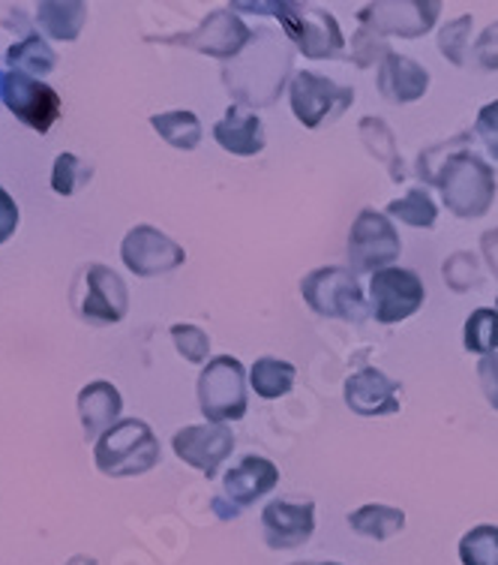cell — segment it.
Instances as JSON below:
<instances>
[{
    "mask_svg": "<svg viewBox=\"0 0 498 565\" xmlns=\"http://www.w3.org/2000/svg\"><path fill=\"white\" fill-rule=\"evenodd\" d=\"M376 132H379V139H376V136L367 130H360V136H364V141H367V148H376L372 153H376L379 160H385L390 169V174L400 181L402 172H400V157H397V145H393V132H390L379 118H376Z\"/></svg>",
    "mask_w": 498,
    "mask_h": 565,
    "instance_id": "d6a6232c",
    "label": "cell"
},
{
    "mask_svg": "<svg viewBox=\"0 0 498 565\" xmlns=\"http://www.w3.org/2000/svg\"><path fill=\"white\" fill-rule=\"evenodd\" d=\"M264 542L273 551H294L310 542L315 530V505L313 502H271L261 511Z\"/></svg>",
    "mask_w": 498,
    "mask_h": 565,
    "instance_id": "2e32d148",
    "label": "cell"
},
{
    "mask_svg": "<svg viewBox=\"0 0 498 565\" xmlns=\"http://www.w3.org/2000/svg\"><path fill=\"white\" fill-rule=\"evenodd\" d=\"M172 340H174V347H177V352H181L186 361H193V364H202V361H207V352H210V338H207L202 328L172 326Z\"/></svg>",
    "mask_w": 498,
    "mask_h": 565,
    "instance_id": "1f68e13d",
    "label": "cell"
},
{
    "mask_svg": "<svg viewBox=\"0 0 498 565\" xmlns=\"http://www.w3.org/2000/svg\"><path fill=\"white\" fill-rule=\"evenodd\" d=\"M390 55V49L385 43H381L379 36L372 31H367V28H360L358 36L351 40V57H355V64L358 66H369L372 61H385V57Z\"/></svg>",
    "mask_w": 498,
    "mask_h": 565,
    "instance_id": "836d02e7",
    "label": "cell"
},
{
    "mask_svg": "<svg viewBox=\"0 0 498 565\" xmlns=\"http://www.w3.org/2000/svg\"><path fill=\"white\" fill-rule=\"evenodd\" d=\"M172 446L174 455L181 457L184 463L202 469L207 479H214L219 463L235 448V434L228 430L226 424H193V427H184V430L174 434Z\"/></svg>",
    "mask_w": 498,
    "mask_h": 565,
    "instance_id": "9a60e30c",
    "label": "cell"
},
{
    "mask_svg": "<svg viewBox=\"0 0 498 565\" xmlns=\"http://www.w3.org/2000/svg\"><path fill=\"white\" fill-rule=\"evenodd\" d=\"M120 413H123V401H120V392L111 382H87L85 388L78 392V418H82L87 439L109 434L111 427L118 424Z\"/></svg>",
    "mask_w": 498,
    "mask_h": 565,
    "instance_id": "d6986e66",
    "label": "cell"
},
{
    "mask_svg": "<svg viewBox=\"0 0 498 565\" xmlns=\"http://www.w3.org/2000/svg\"><path fill=\"white\" fill-rule=\"evenodd\" d=\"M294 565H310V563H294Z\"/></svg>",
    "mask_w": 498,
    "mask_h": 565,
    "instance_id": "ee69618b",
    "label": "cell"
},
{
    "mask_svg": "<svg viewBox=\"0 0 498 565\" xmlns=\"http://www.w3.org/2000/svg\"><path fill=\"white\" fill-rule=\"evenodd\" d=\"M348 526L355 533L367 535V539H376V542H385L390 535L402 533L405 526V514L393 505H381V502H369V505H360L358 511L348 514Z\"/></svg>",
    "mask_w": 498,
    "mask_h": 565,
    "instance_id": "603a6c76",
    "label": "cell"
},
{
    "mask_svg": "<svg viewBox=\"0 0 498 565\" xmlns=\"http://www.w3.org/2000/svg\"><path fill=\"white\" fill-rule=\"evenodd\" d=\"M7 64L12 66V73H28V76L36 78L48 76L55 70L57 55L40 33H31V36H24V40L7 49Z\"/></svg>",
    "mask_w": 498,
    "mask_h": 565,
    "instance_id": "cb8c5ba5",
    "label": "cell"
},
{
    "mask_svg": "<svg viewBox=\"0 0 498 565\" xmlns=\"http://www.w3.org/2000/svg\"><path fill=\"white\" fill-rule=\"evenodd\" d=\"M3 85H7V76L0 73V99H3Z\"/></svg>",
    "mask_w": 498,
    "mask_h": 565,
    "instance_id": "b9f144b4",
    "label": "cell"
},
{
    "mask_svg": "<svg viewBox=\"0 0 498 565\" xmlns=\"http://www.w3.org/2000/svg\"><path fill=\"white\" fill-rule=\"evenodd\" d=\"M198 403L210 424L240 422L247 415V370L238 359L219 355L198 376Z\"/></svg>",
    "mask_w": 498,
    "mask_h": 565,
    "instance_id": "277c9868",
    "label": "cell"
},
{
    "mask_svg": "<svg viewBox=\"0 0 498 565\" xmlns=\"http://www.w3.org/2000/svg\"><path fill=\"white\" fill-rule=\"evenodd\" d=\"M430 87V73L409 57L390 52L379 66V90L390 103H414Z\"/></svg>",
    "mask_w": 498,
    "mask_h": 565,
    "instance_id": "ffe728a7",
    "label": "cell"
},
{
    "mask_svg": "<svg viewBox=\"0 0 498 565\" xmlns=\"http://www.w3.org/2000/svg\"><path fill=\"white\" fill-rule=\"evenodd\" d=\"M66 565H97V563H94L90 556H76V559H69Z\"/></svg>",
    "mask_w": 498,
    "mask_h": 565,
    "instance_id": "60d3db41",
    "label": "cell"
},
{
    "mask_svg": "<svg viewBox=\"0 0 498 565\" xmlns=\"http://www.w3.org/2000/svg\"><path fill=\"white\" fill-rule=\"evenodd\" d=\"M463 565H498V526L480 523L459 542Z\"/></svg>",
    "mask_w": 498,
    "mask_h": 565,
    "instance_id": "83f0119b",
    "label": "cell"
},
{
    "mask_svg": "<svg viewBox=\"0 0 498 565\" xmlns=\"http://www.w3.org/2000/svg\"><path fill=\"white\" fill-rule=\"evenodd\" d=\"M214 139L219 141V148L235 157H256L264 148V127L252 111H243L235 103L228 106L226 118L214 127Z\"/></svg>",
    "mask_w": 498,
    "mask_h": 565,
    "instance_id": "44dd1931",
    "label": "cell"
},
{
    "mask_svg": "<svg viewBox=\"0 0 498 565\" xmlns=\"http://www.w3.org/2000/svg\"><path fill=\"white\" fill-rule=\"evenodd\" d=\"M477 380H480V388L487 394L489 406L498 409V352L480 359V364H477Z\"/></svg>",
    "mask_w": 498,
    "mask_h": 565,
    "instance_id": "8d00e7d4",
    "label": "cell"
},
{
    "mask_svg": "<svg viewBox=\"0 0 498 565\" xmlns=\"http://www.w3.org/2000/svg\"><path fill=\"white\" fill-rule=\"evenodd\" d=\"M3 106L22 120L24 127L36 132H48L64 111L61 94L40 78L28 73H10L3 85Z\"/></svg>",
    "mask_w": 498,
    "mask_h": 565,
    "instance_id": "8fae6325",
    "label": "cell"
},
{
    "mask_svg": "<svg viewBox=\"0 0 498 565\" xmlns=\"http://www.w3.org/2000/svg\"><path fill=\"white\" fill-rule=\"evenodd\" d=\"M87 22V3L82 0H45L36 7V24L43 28L52 40L73 43Z\"/></svg>",
    "mask_w": 498,
    "mask_h": 565,
    "instance_id": "7402d4cb",
    "label": "cell"
},
{
    "mask_svg": "<svg viewBox=\"0 0 498 565\" xmlns=\"http://www.w3.org/2000/svg\"><path fill=\"white\" fill-rule=\"evenodd\" d=\"M426 289L423 280L409 268H381L369 277V313L381 326L409 319L423 307Z\"/></svg>",
    "mask_w": 498,
    "mask_h": 565,
    "instance_id": "9c48e42d",
    "label": "cell"
},
{
    "mask_svg": "<svg viewBox=\"0 0 498 565\" xmlns=\"http://www.w3.org/2000/svg\"><path fill=\"white\" fill-rule=\"evenodd\" d=\"M475 61L484 70H498V22L489 24L487 31L480 33L475 45Z\"/></svg>",
    "mask_w": 498,
    "mask_h": 565,
    "instance_id": "74e56055",
    "label": "cell"
},
{
    "mask_svg": "<svg viewBox=\"0 0 498 565\" xmlns=\"http://www.w3.org/2000/svg\"><path fill=\"white\" fill-rule=\"evenodd\" d=\"M97 469L109 479H132L160 463V439L139 418H123L99 436L94 451Z\"/></svg>",
    "mask_w": 498,
    "mask_h": 565,
    "instance_id": "7a4b0ae2",
    "label": "cell"
},
{
    "mask_svg": "<svg viewBox=\"0 0 498 565\" xmlns=\"http://www.w3.org/2000/svg\"><path fill=\"white\" fill-rule=\"evenodd\" d=\"M444 280L454 286L456 292H466L472 282H477V265L468 253H456L454 259L444 262Z\"/></svg>",
    "mask_w": 498,
    "mask_h": 565,
    "instance_id": "e575fe53",
    "label": "cell"
},
{
    "mask_svg": "<svg viewBox=\"0 0 498 565\" xmlns=\"http://www.w3.org/2000/svg\"><path fill=\"white\" fill-rule=\"evenodd\" d=\"M120 259L136 277H160L186 262V250L153 226H136L120 244Z\"/></svg>",
    "mask_w": 498,
    "mask_h": 565,
    "instance_id": "7c38bea8",
    "label": "cell"
},
{
    "mask_svg": "<svg viewBox=\"0 0 498 565\" xmlns=\"http://www.w3.org/2000/svg\"><path fill=\"white\" fill-rule=\"evenodd\" d=\"M294 376H297V370L289 361L259 359L249 370V385L264 401H277V397H285V394L292 392Z\"/></svg>",
    "mask_w": 498,
    "mask_h": 565,
    "instance_id": "d4e9b609",
    "label": "cell"
},
{
    "mask_svg": "<svg viewBox=\"0 0 498 565\" xmlns=\"http://www.w3.org/2000/svg\"><path fill=\"white\" fill-rule=\"evenodd\" d=\"M277 481H280L277 463H271L268 457L249 455L240 460L238 467L228 469L226 479H223V490L238 509H247L256 500H261L264 493H271L277 488Z\"/></svg>",
    "mask_w": 498,
    "mask_h": 565,
    "instance_id": "ac0fdd59",
    "label": "cell"
},
{
    "mask_svg": "<svg viewBox=\"0 0 498 565\" xmlns=\"http://www.w3.org/2000/svg\"><path fill=\"white\" fill-rule=\"evenodd\" d=\"M289 99H292L294 118L301 120L304 127H310V130H315L325 120L339 118L355 103V90L351 87H339L331 78L315 76V73H306L304 70V73H297L292 78Z\"/></svg>",
    "mask_w": 498,
    "mask_h": 565,
    "instance_id": "30bf717a",
    "label": "cell"
},
{
    "mask_svg": "<svg viewBox=\"0 0 498 565\" xmlns=\"http://www.w3.org/2000/svg\"><path fill=\"white\" fill-rule=\"evenodd\" d=\"M388 217H397L414 228H433L439 211L426 190H409L402 199H393L388 205Z\"/></svg>",
    "mask_w": 498,
    "mask_h": 565,
    "instance_id": "4316f807",
    "label": "cell"
},
{
    "mask_svg": "<svg viewBox=\"0 0 498 565\" xmlns=\"http://www.w3.org/2000/svg\"><path fill=\"white\" fill-rule=\"evenodd\" d=\"M472 15H459L456 22L444 24L442 36H439V49L442 55L454 66L466 64V49H468V33H472Z\"/></svg>",
    "mask_w": 498,
    "mask_h": 565,
    "instance_id": "4dcf8cb0",
    "label": "cell"
},
{
    "mask_svg": "<svg viewBox=\"0 0 498 565\" xmlns=\"http://www.w3.org/2000/svg\"><path fill=\"white\" fill-rule=\"evenodd\" d=\"M484 253H487L489 265H492V271H496L498 277V228H492V232L484 235Z\"/></svg>",
    "mask_w": 498,
    "mask_h": 565,
    "instance_id": "ab89813d",
    "label": "cell"
},
{
    "mask_svg": "<svg viewBox=\"0 0 498 565\" xmlns=\"http://www.w3.org/2000/svg\"><path fill=\"white\" fill-rule=\"evenodd\" d=\"M475 130L477 136L484 139V145H487L489 153L496 157V163H498V99L496 103H487L484 109L477 111Z\"/></svg>",
    "mask_w": 498,
    "mask_h": 565,
    "instance_id": "d590c367",
    "label": "cell"
},
{
    "mask_svg": "<svg viewBox=\"0 0 498 565\" xmlns=\"http://www.w3.org/2000/svg\"><path fill=\"white\" fill-rule=\"evenodd\" d=\"M402 244L388 214L364 207L348 232V259L358 274H376L400 259Z\"/></svg>",
    "mask_w": 498,
    "mask_h": 565,
    "instance_id": "ba28073f",
    "label": "cell"
},
{
    "mask_svg": "<svg viewBox=\"0 0 498 565\" xmlns=\"http://www.w3.org/2000/svg\"><path fill=\"white\" fill-rule=\"evenodd\" d=\"M15 228H19V205H15V199L0 186V244L7 238H12Z\"/></svg>",
    "mask_w": 498,
    "mask_h": 565,
    "instance_id": "f35d334b",
    "label": "cell"
},
{
    "mask_svg": "<svg viewBox=\"0 0 498 565\" xmlns=\"http://www.w3.org/2000/svg\"><path fill=\"white\" fill-rule=\"evenodd\" d=\"M442 172L433 181L442 190L444 205L456 217H484L496 202V172L477 153L459 151L451 153L442 166Z\"/></svg>",
    "mask_w": 498,
    "mask_h": 565,
    "instance_id": "6da1fadb",
    "label": "cell"
},
{
    "mask_svg": "<svg viewBox=\"0 0 498 565\" xmlns=\"http://www.w3.org/2000/svg\"><path fill=\"white\" fill-rule=\"evenodd\" d=\"M151 127L163 136L172 148L177 151H195L202 141V124L193 111H165V115H153Z\"/></svg>",
    "mask_w": 498,
    "mask_h": 565,
    "instance_id": "484cf974",
    "label": "cell"
},
{
    "mask_svg": "<svg viewBox=\"0 0 498 565\" xmlns=\"http://www.w3.org/2000/svg\"><path fill=\"white\" fill-rule=\"evenodd\" d=\"M322 565H343V563H322Z\"/></svg>",
    "mask_w": 498,
    "mask_h": 565,
    "instance_id": "7bdbcfd3",
    "label": "cell"
},
{
    "mask_svg": "<svg viewBox=\"0 0 498 565\" xmlns=\"http://www.w3.org/2000/svg\"><path fill=\"white\" fill-rule=\"evenodd\" d=\"M73 307L78 319H85L90 326H115L130 310V292L106 265H87L82 268L73 286Z\"/></svg>",
    "mask_w": 498,
    "mask_h": 565,
    "instance_id": "8992f818",
    "label": "cell"
},
{
    "mask_svg": "<svg viewBox=\"0 0 498 565\" xmlns=\"http://www.w3.org/2000/svg\"><path fill=\"white\" fill-rule=\"evenodd\" d=\"M442 3L435 0H379L360 10V22L372 33L393 36H423L433 31Z\"/></svg>",
    "mask_w": 498,
    "mask_h": 565,
    "instance_id": "4fadbf2b",
    "label": "cell"
},
{
    "mask_svg": "<svg viewBox=\"0 0 498 565\" xmlns=\"http://www.w3.org/2000/svg\"><path fill=\"white\" fill-rule=\"evenodd\" d=\"M466 349L475 355H492L498 349V310L480 307L468 316Z\"/></svg>",
    "mask_w": 498,
    "mask_h": 565,
    "instance_id": "f1b7e54d",
    "label": "cell"
},
{
    "mask_svg": "<svg viewBox=\"0 0 498 565\" xmlns=\"http://www.w3.org/2000/svg\"><path fill=\"white\" fill-rule=\"evenodd\" d=\"M90 178H94V169L82 163L76 153H57L55 169H52V190L57 196H73Z\"/></svg>",
    "mask_w": 498,
    "mask_h": 565,
    "instance_id": "f546056e",
    "label": "cell"
},
{
    "mask_svg": "<svg viewBox=\"0 0 498 565\" xmlns=\"http://www.w3.org/2000/svg\"><path fill=\"white\" fill-rule=\"evenodd\" d=\"M301 295L318 316L346 319V322H360L367 316L364 289L348 268L334 265V268H318V271L306 274L301 282Z\"/></svg>",
    "mask_w": 498,
    "mask_h": 565,
    "instance_id": "52a82bcc",
    "label": "cell"
},
{
    "mask_svg": "<svg viewBox=\"0 0 498 565\" xmlns=\"http://www.w3.org/2000/svg\"><path fill=\"white\" fill-rule=\"evenodd\" d=\"M346 406L358 415H397L402 409L400 382L388 380L381 370L364 367L346 380Z\"/></svg>",
    "mask_w": 498,
    "mask_h": 565,
    "instance_id": "e0dca14e",
    "label": "cell"
},
{
    "mask_svg": "<svg viewBox=\"0 0 498 565\" xmlns=\"http://www.w3.org/2000/svg\"><path fill=\"white\" fill-rule=\"evenodd\" d=\"M252 49H256V57H249L238 66H228L226 85L235 90L238 106H268L285 82L289 55L280 52L277 33H273L271 45H256V33H252Z\"/></svg>",
    "mask_w": 498,
    "mask_h": 565,
    "instance_id": "5b68a950",
    "label": "cell"
},
{
    "mask_svg": "<svg viewBox=\"0 0 498 565\" xmlns=\"http://www.w3.org/2000/svg\"><path fill=\"white\" fill-rule=\"evenodd\" d=\"M271 12L282 22V31L306 57L334 61L346 55V40L339 24L327 10L315 3H271Z\"/></svg>",
    "mask_w": 498,
    "mask_h": 565,
    "instance_id": "3957f363",
    "label": "cell"
},
{
    "mask_svg": "<svg viewBox=\"0 0 498 565\" xmlns=\"http://www.w3.org/2000/svg\"><path fill=\"white\" fill-rule=\"evenodd\" d=\"M249 40H252V31L247 28V22H240L235 10L210 12L195 31L165 36V43L195 49V52L210 57H226V61L228 57H238L249 45Z\"/></svg>",
    "mask_w": 498,
    "mask_h": 565,
    "instance_id": "5bb4252c",
    "label": "cell"
}]
</instances>
